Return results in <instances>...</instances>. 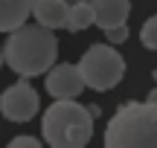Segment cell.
Returning a JSON list of instances; mask_svg holds the SVG:
<instances>
[{"label": "cell", "mask_w": 157, "mask_h": 148, "mask_svg": "<svg viewBox=\"0 0 157 148\" xmlns=\"http://www.w3.org/2000/svg\"><path fill=\"white\" fill-rule=\"evenodd\" d=\"M56 55H58V41L52 29L41 26V23L15 26L3 44V64H9L23 79L47 73L56 64Z\"/></svg>", "instance_id": "1"}, {"label": "cell", "mask_w": 157, "mask_h": 148, "mask_svg": "<svg viewBox=\"0 0 157 148\" xmlns=\"http://www.w3.org/2000/svg\"><path fill=\"white\" fill-rule=\"evenodd\" d=\"M41 139L52 148H82L93 139V110L73 99H56L44 110Z\"/></svg>", "instance_id": "2"}, {"label": "cell", "mask_w": 157, "mask_h": 148, "mask_svg": "<svg viewBox=\"0 0 157 148\" xmlns=\"http://www.w3.org/2000/svg\"><path fill=\"white\" fill-rule=\"evenodd\" d=\"M108 148H157V105L131 102L113 113L105 131Z\"/></svg>", "instance_id": "3"}, {"label": "cell", "mask_w": 157, "mask_h": 148, "mask_svg": "<svg viewBox=\"0 0 157 148\" xmlns=\"http://www.w3.org/2000/svg\"><path fill=\"white\" fill-rule=\"evenodd\" d=\"M78 73L84 79V87L96 93L113 90L125 76V58L111 44H93L78 61Z\"/></svg>", "instance_id": "4"}, {"label": "cell", "mask_w": 157, "mask_h": 148, "mask_svg": "<svg viewBox=\"0 0 157 148\" xmlns=\"http://www.w3.org/2000/svg\"><path fill=\"white\" fill-rule=\"evenodd\" d=\"M38 110H41V99L23 76H21V81L6 87L3 96H0V113L9 122H29Z\"/></svg>", "instance_id": "5"}, {"label": "cell", "mask_w": 157, "mask_h": 148, "mask_svg": "<svg viewBox=\"0 0 157 148\" xmlns=\"http://www.w3.org/2000/svg\"><path fill=\"white\" fill-rule=\"evenodd\" d=\"M84 90L78 64H56L47 70V93L52 99H76Z\"/></svg>", "instance_id": "6"}, {"label": "cell", "mask_w": 157, "mask_h": 148, "mask_svg": "<svg viewBox=\"0 0 157 148\" xmlns=\"http://www.w3.org/2000/svg\"><path fill=\"white\" fill-rule=\"evenodd\" d=\"M90 6H93V23L102 32L125 23L131 15V0H90Z\"/></svg>", "instance_id": "7"}, {"label": "cell", "mask_w": 157, "mask_h": 148, "mask_svg": "<svg viewBox=\"0 0 157 148\" xmlns=\"http://www.w3.org/2000/svg\"><path fill=\"white\" fill-rule=\"evenodd\" d=\"M67 0H35L32 3V17L35 23L47 29H64V20H67Z\"/></svg>", "instance_id": "8"}, {"label": "cell", "mask_w": 157, "mask_h": 148, "mask_svg": "<svg viewBox=\"0 0 157 148\" xmlns=\"http://www.w3.org/2000/svg\"><path fill=\"white\" fill-rule=\"evenodd\" d=\"M35 0H0V32H12L15 26L26 23L32 15Z\"/></svg>", "instance_id": "9"}, {"label": "cell", "mask_w": 157, "mask_h": 148, "mask_svg": "<svg viewBox=\"0 0 157 148\" xmlns=\"http://www.w3.org/2000/svg\"><path fill=\"white\" fill-rule=\"evenodd\" d=\"M90 23H93V6H90V0H73L70 9H67L64 29H70V32H82V29H87Z\"/></svg>", "instance_id": "10"}, {"label": "cell", "mask_w": 157, "mask_h": 148, "mask_svg": "<svg viewBox=\"0 0 157 148\" xmlns=\"http://www.w3.org/2000/svg\"><path fill=\"white\" fill-rule=\"evenodd\" d=\"M140 41H143V46H146V50H154V52H157V15H151L146 23H143Z\"/></svg>", "instance_id": "11"}, {"label": "cell", "mask_w": 157, "mask_h": 148, "mask_svg": "<svg viewBox=\"0 0 157 148\" xmlns=\"http://www.w3.org/2000/svg\"><path fill=\"white\" fill-rule=\"evenodd\" d=\"M105 35H108V44H122V41L128 38V29H125V23H119V26L105 29Z\"/></svg>", "instance_id": "12"}, {"label": "cell", "mask_w": 157, "mask_h": 148, "mask_svg": "<svg viewBox=\"0 0 157 148\" xmlns=\"http://www.w3.org/2000/svg\"><path fill=\"white\" fill-rule=\"evenodd\" d=\"M9 148H41V139L38 137H12Z\"/></svg>", "instance_id": "13"}, {"label": "cell", "mask_w": 157, "mask_h": 148, "mask_svg": "<svg viewBox=\"0 0 157 148\" xmlns=\"http://www.w3.org/2000/svg\"><path fill=\"white\" fill-rule=\"evenodd\" d=\"M148 102H151V105H157V90H151V93H148Z\"/></svg>", "instance_id": "14"}, {"label": "cell", "mask_w": 157, "mask_h": 148, "mask_svg": "<svg viewBox=\"0 0 157 148\" xmlns=\"http://www.w3.org/2000/svg\"><path fill=\"white\" fill-rule=\"evenodd\" d=\"M0 67H3V46H0Z\"/></svg>", "instance_id": "15"}, {"label": "cell", "mask_w": 157, "mask_h": 148, "mask_svg": "<svg viewBox=\"0 0 157 148\" xmlns=\"http://www.w3.org/2000/svg\"><path fill=\"white\" fill-rule=\"evenodd\" d=\"M67 3H73V0H67Z\"/></svg>", "instance_id": "16"}]
</instances>
